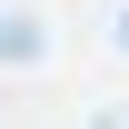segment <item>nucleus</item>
<instances>
[{
    "label": "nucleus",
    "mask_w": 129,
    "mask_h": 129,
    "mask_svg": "<svg viewBox=\"0 0 129 129\" xmlns=\"http://www.w3.org/2000/svg\"><path fill=\"white\" fill-rule=\"evenodd\" d=\"M119 50H129V20H119Z\"/></svg>",
    "instance_id": "nucleus-1"
}]
</instances>
